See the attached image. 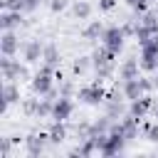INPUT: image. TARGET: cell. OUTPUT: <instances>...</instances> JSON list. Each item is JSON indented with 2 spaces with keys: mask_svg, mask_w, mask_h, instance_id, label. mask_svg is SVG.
I'll return each instance as SVG.
<instances>
[{
  "mask_svg": "<svg viewBox=\"0 0 158 158\" xmlns=\"http://www.w3.org/2000/svg\"><path fill=\"white\" fill-rule=\"evenodd\" d=\"M114 52H109L104 44L91 54V62H94V67H96V79L101 81V79H106L111 72H114Z\"/></svg>",
  "mask_w": 158,
  "mask_h": 158,
  "instance_id": "1",
  "label": "cell"
},
{
  "mask_svg": "<svg viewBox=\"0 0 158 158\" xmlns=\"http://www.w3.org/2000/svg\"><path fill=\"white\" fill-rule=\"evenodd\" d=\"M156 67H158V32L151 35L148 42L141 44V69L153 72Z\"/></svg>",
  "mask_w": 158,
  "mask_h": 158,
  "instance_id": "2",
  "label": "cell"
},
{
  "mask_svg": "<svg viewBox=\"0 0 158 158\" xmlns=\"http://www.w3.org/2000/svg\"><path fill=\"white\" fill-rule=\"evenodd\" d=\"M0 69H2V77L7 79V81H15V79H30V72H27V67L25 64H20V62H15L12 57H5L2 62H0Z\"/></svg>",
  "mask_w": 158,
  "mask_h": 158,
  "instance_id": "3",
  "label": "cell"
},
{
  "mask_svg": "<svg viewBox=\"0 0 158 158\" xmlns=\"http://www.w3.org/2000/svg\"><path fill=\"white\" fill-rule=\"evenodd\" d=\"M79 101H84V104H89V106H99L101 101H106V91H104V86H101L99 81L86 84V86L79 89Z\"/></svg>",
  "mask_w": 158,
  "mask_h": 158,
  "instance_id": "4",
  "label": "cell"
},
{
  "mask_svg": "<svg viewBox=\"0 0 158 158\" xmlns=\"http://www.w3.org/2000/svg\"><path fill=\"white\" fill-rule=\"evenodd\" d=\"M52 69L49 64H42L40 72L32 77V91L35 94H49L52 91Z\"/></svg>",
  "mask_w": 158,
  "mask_h": 158,
  "instance_id": "5",
  "label": "cell"
},
{
  "mask_svg": "<svg viewBox=\"0 0 158 158\" xmlns=\"http://www.w3.org/2000/svg\"><path fill=\"white\" fill-rule=\"evenodd\" d=\"M123 35H126V32H123V27H121V30H118V27H106V30H104V35H101V40H104L101 44H104L109 52L118 54V52H121V47H123Z\"/></svg>",
  "mask_w": 158,
  "mask_h": 158,
  "instance_id": "6",
  "label": "cell"
},
{
  "mask_svg": "<svg viewBox=\"0 0 158 158\" xmlns=\"http://www.w3.org/2000/svg\"><path fill=\"white\" fill-rule=\"evenodd\" d=\"M47 141H49V133H32V136L25 138V148H27V153H30L32 158H37V156L44 153Z\"/></svg>",
  "mask_w": 158,
  "mask_h": 158,
  "instance_id": "7",
  "label": "cell"
},
{
  "mask_svg": "<svg viewBox=\"0 0 158 158\" xmlns=\"http://www.w3.org/2000/svg\"><path fill=\"white\" fill-rule=\"evenodd\" d=\"M72 114H74V101H72V99H67V96H59V99L54 101L52 118H54V121H67Z\"/></svg>",
  "mask_w": 158,
  "mask_h": 158,
  "instance_id": "8",
  "label": "cell"
},
{
  "mask_svg": "<svg viewBox=\"0 0 158 158\" xmlns=\"http://www.w3.org/2000/svg\"><path fill=\"white\" fill-rule=\"evenodd\" d=\"M42 52H44V44H42L40 40H27V42H25V47H22V59H25L27 64L40 62Z\"/></svg>",
  "mask_w": 158,
  "mask_h": 158,
  "instance_id": "9",
  "label": "cell"
},
{
  "mask_svg": "<svg viewBox=\"0 0 158 158\" xmlns=\"http://www.w3.org/2000/svg\"><path fill=\"white\" fill-rule=\"evenodd\" d=\"M17 49H20V40L15 37V32L12 30L2 32V37H0V52H2V57H15Z\"/></svg>",
  "mask_w": 158,
  "mask_h": 158,
  "instance_id": "10",
  "label": "cell"
},
{
  "mask_svg": "<svg viewBox=\"0 0 158 158\" xmlns=\"http://www.w3.org/2000/svg\"><path fill=\"white\" fill-rule=\"evenodd\" d=\"M151 106H153V99L143 94V96H138V99H133V101H131L128 114H131V116H136V118H143V116L151 111Z\"/></svg>",
  "mask_w": 158,
  "mask_h": 158,
  "instance_id": "11",
  "label": "cell"
},
{
  "mask_svg": "<svg viewBox=\"0 0 158 158\" xmlns=\"http://www.w3.org/2000/svg\"><path fill=\"white\" fill-rule=\"evenodd\" d=\"M146 94V89H143V84H141V79L136 77V79H126L123 81V96L126 99H138V96H143Z\"/></svg>",
  "mask_w": 158,
  "mask_h": 158,
  "instance_id": "12",
  "label": "cell"
},
{
  "mask_svg": "<svg viewBox=\"0 0 158 158\" xmlns=\"http://www.w3.org/2000/svg\"><path fill=\"white\" fill-rule=\"evenodd\" d=\"M114 128H118V131L126 136V141H131V138H136V133H138V118H136V116H128V118L118 121Z\"/></svg>",
  "mask_w": 158,
  "mask_h": 158,
  "instance_id": "13",
  "label": "cell"
},
{
  "mask_svg": "<svg viewBox=\"0 0 158 158\" xmlns=\"http://www.w3.org/2000/svg\"><path fill=\"white\" fill-rule=\"evenodd\" d=\"M20 22H22V15H20L17 10H5V12H2V17H0V27H2V32L15 30Z\"/></svg>",
  "mask_w": 158,
  "mask_h": 158,
  "instance_id": "14",
  "label": "cell"
},
{
  "mask_svg": "<svg viewBox=\"0 0 158 158\" xmlns=\"http://www.w3.org/2000/svg\"><path fill=\"white\" fill-rule=\"evenodd\" d=\"M138 67H141V62L138 59H126L121 67H118V77L126 81V79H136L138 77Z\"/></svg>",
  "mask_w": 158,
  "mask_h": 158,
  "instance_id": "15",
  "label": "cell"
},
{
  "mask_svg": "<svg viewBox=\"0 0 158 158\" xmlns=\"http://www.w3.org/2000/svg\"><path fill=\"white\" fill-rule=\"evenodd\" d=\"M2 101H5V109L12 106L15 101H20V89H17L15 81H5V86H2Z\"/></svg>",
  "mask_w": 158,
  "mask_h": 158,
  "instance_id": "16",
  "label": "cell"
},
{
  "mask_svg": "<svg viewBox=\"0 0 158 158\" xmlns=\"http://www.w3.org/2000/svg\"><path fill=\"white\" fill-rule=\"evenodd\" d=\"M47 133H49V143H62V141L67 138V126H64V121H54Z\"/></svg>",
  "mask_w": 158,
  "mask_h": 158,
  "instance_id": "17",
  "label": "cell"
},
{
  "mask_svg": "<svg viewBox=\"0 0 158 158\" xmlns=\"http://www.w3.org/2000/svg\"><path fill=\"white\" fill-rule=\"evenodd\" d=\"M104 35V25L99 22V20H91L84 30H81V37L84 40H96V37H101Z\"/></svg>",
  "mask_w": 158,
  "mask_h": 158,
  "instance_id": "18",
  "label": "cell"
},
{
  "mask_svg": "<svg viewBox=\"0 0 158 158\" xmlns=\"http://www.w3.org/2000/svg\"><path fill=\"white\" fill-rule=\"evenodd\" d=\"M42 59H44V64H49V67H57V64H59V49H57L54 44H44Z\"/></svg>",
  "mask_w": 158,
  "mask_h": 158,
  "instance_id": "19",
  "label": "cell"
},
{
  "mask_svg": "<svg viewBox=\"0 0 158 158\" xmlns=\"http://www.w3.org/2000/svg\"><path fill=\"white\" fill-rule=\"evenodd\" d=\"M72 12H74V17H79V20H86V17L91 15V5H89L86 0H77V2L72 5Z\"/></svg>",
  "mask_w": 158,
  "mask_h": 158,
  "instance_id": "20",
  "label": "cell"
},
{
  "mask_svg": "<svg viewBox=\"0 0 158 158\" xmlns=\"http://www.w3.org/2000/svg\"><path fill=\"white\" fill-rule=\"evenodd\" d=\"M94 62H91V57H77L74 59V64H72V72L77 74V77H81V74H86L89 72V67H91Z\"/></svg>",
  "mask_w": 158,
  "mask_h": 158,
  "instance_id": "21",
  "label": "cell"
},
{
  "mask_svg": "<svg viewBox=\"0 0 158 158\" xmlns=\"http://www.w3.org/2000/svg\"><path fill=\"white\" fill-rule=\"evenodd\" d=\"M52 109H54L52 99H42L37 104V116H52Z\"/></svg>",
  "mask_w": 158,
  "mask_h": 158,
  "instance_id": "22",
  "label": "cell"
},
{
  "mask_svg": "<svg viewBox=\"0 0 158 158\" xmlns=\"http://www.w3.org/2000/svg\"><path fill=\"white\" fill-rule=\"evenodd\" d=\"M151 35H156V32H151L146 25H138V27H136V40H138V44L148 42V40H151Z\"/></svg>",
  "mask_w": 158,
  "mask_h": 158,
  "instance_id": "23",
  "label": "cell"
},
{
  "mask_svg": "<svg viewBox=\"0 0 158 158\" xmlns=\"http://www.w3.org/2000/svg\"><path fill=\"white\" fill-rule=\"evenodd\" d=\"M141 25H146V27H148L151 32H158V17H156L153 12H146V15H143V22H141Z\"/></svg>",
  "mask_w": 158,
  "mask_h": 158,
  "instance_id": "24",
  "label": "cell"
},
{
  "mask_svg": "<svg viewBox=\"0 0 158 158\" xmlns=\"http://www.w3.org/2000/svg\"><path fill=\"white\" fill-rule=\"evenodd\" d=\"M37 104H40L37 99H27V101L22 104V111H25L27 116H37Z\"/></svg>",
  "mask_w": 158,
  "mask_h": 158,
  "instance_id": "25",
  "label": "cell"
},
{
  "mask_svg": "<svg viewBox=\"0 0 158 158\" xmlns=\"http://www.w3.org/2000/svg\"><path fill=\"white\" fill-rule=\"evenodd\" d=\"M146 136H148V141L158 143V121H156V123H148V126H146Z\"/></svg>",
  "mask_w": 158,
  "mask_h": 158,
  "instance_id": "26",
  "label": "cell"
},
{
  "mask_svg": "<svg viewBox=\"0 0 158 158\" xmlns=\"http://www.w3.org/2000/svg\"><path fill=\"white\" fill-rule=\"evenodd\" d=\"M12 143H15L12 138H2V141H0V156H2V158L10 156V146H12Z\"/></svg>",
  "mask_w": 158,
  "mask_h": 158,
  "instance_id": "27",
  "label": "cell"
},
{
  "mask_svg": "<svg viewBox=\"0 0 158 158\" xmlns=\"http://www.w3.org/2000/svg\"><path fill=\"white\" fill-rule=\"evenodd\" d=\"M64 7H67V0H52V2H49V10H52V12H62Z\"/></svg>",
  "mask_w": 158,
  "mask_h": 158,
  "instance_id": "28",
  "label": "cell"
},
{
  "mask_svg": "<svg viewBox=\"0 0 158 158\" xmlns=\"http://www.w3.org/2000/svg\"><path fill=\"white\" fill-rule=\"evenodd\" d=\"M114 7H116V0H99V10L109 12V10H114Z\"/></svg>",
  "mask_w": 158,
  "mask_h": 158,
  "instance_id": "29",
  "label": "cell"
},
{
  "mask_svg": "<svg viewBox=\"0 0 158 158\" xmlns=\"http://www.w3.org/2000/svg\"><path fill=\"white\" fill-rule=\"evenodd\" d=\"M128 5H131L133 10H138V12H143L146 5H148V0H128Z\"/></svg>",
  "mask_w": 158,
  "mask_h": 158,
  "instance_id": "30",
  "label": "cell"
},
{
  "mask_svg": "<svg viewBox=\"0 0 158 158\" xmlns=\"http://www.w3.org/2000/svg\"><path fill=\"white\" fill-rule=\"evenodd\" d=\"M37 5H40V0H25V7H22V12H32Z\"/></svg>",
  "mask_w": 158,
  "mask_h": 158,
  "instance_id": "31",
  "label": "cell"
},
{
  "mask_svg": "<svg viewBox=\"0 0 158 158\" xmlns=\"http://www.w3.org/2000/svg\"><path fill=\"white\" fill-rule=\"evenodd\" d=\"M151 114L158 118V101H153V106H151Z\"/></svg>",
  "mask_w": 158,
  "mask_h": 158,
  "instance_id": "32",
  "label": "cell"
},
{
  "mask_svg": "<svg viewBox=\"0 0 158 158\" xmlns=\"http://www.w3.org/2000/svg\"><path fill=\"white\" fill-rule=\"evenodd\" d=\"M153 84H156V86H158V77H156V79H153Z\"/></svg>",
  "mask_w": 158,
  "mask_h": 158,
  "instance_id": "33",
  "label": "cell"
}]
</instances>
